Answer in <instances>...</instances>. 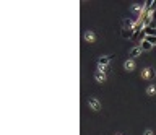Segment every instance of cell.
Segmentation results:
<instances>
[{
    "label": "cell",
    "instance_id": "cell-3",
    "mask_svg": "<svg viewBox=\"0 0 156 135\" xmlns=\"http://www.w3.org/2000/svg\"><path fill=\"white\" fill-rule=\"evenodd\" d=\"M88 104H90L91 109H94V111H101V103H99L96 98H90V99H88Z\"/></svg>",
    "mask_w": 156,
    "mask_h": 135
},
{
    "label": "cell",
    "instance_id": "cell-8",
    "mask_svg": "<svg viewBox=\"0 0 156 135\" xmlns=\"http://www.w3.org/2000/svg\"><path fill=\"white\" fill-rule=\"evenodd\" d=\"M124 67H125V70H129V72H132V70L135 69V62H133V59H129L125 63H124Z\"/></svg>",
    "mask_w": 156,
    "mask_h": 135
},
{
    "label": "cell",
    "instance_id": "cell-9",
    "mask_svg": "<svg viewBox=\"0 0 156 135\" xmlns=\"http://www.w3.org/2000/svg\"><path fill=\"white\" fill-rule=\"evenodd\" d=\"M121 34H122V38H124V39H130L135 33H133V29H129V31H127V29H122V33H121Z\"/></svg>",
    "mask_w": 156,
    "mask_h": 135
},
{
    "label": "cell",
    "instance_id": "cell-14",
    "mask_svg": "<svg viewBox=\"0 0 156 135\" xmlns=\"http://www.w3.org/2000/svg\"><path fill=\"white\" fill-rule=\"evenodd\" d=\"M119 135H122V133H119Z\"/></svg>",
    "mask_w": 156,
    "mask_h": 135
},
{
    "label": "cell",
    "instance_id": "cell-2",
    "mask_svg": "<svg viewBox=\"0 0 156 135\" xmlns=\"http://www.w3.org/2000/svg\"><path fill=\"white\" fill-rule=\"evenodd\" d=\"M142 78L143 80H151V78H154V69H151V67L143 69L142 70Z\"/></svg>",
    "mask_w": 156,
    "mask_h": 135
},
{
    "label": "cell",
    "instance_id": "cell-1",
    "mask_svg": "<svg viewBox=\"0 0 156 135\" xmlns=\"http://www.w3.org/2000/svg\"><path fill=\"white\" fill-rule=\"evenodd\" d=\"M114 59V55H104V57H99L98 60V70H101V72H109L111 70V60Z\"/></svg>",
    "mask_w": 156,
    "mask_h": 135
},
{
    "label": "cell",
    "instance_id": "cell-7",
    "mask_svg": "<svg viewBox=\"0 0 156 135\" xmlns=\"http://www.w3.org/2000/svg\"><path fill=\"white\" fill-rule=\"evenodd\" d=\"M94 78H96V80H98V81H106V73H104V72H101V70H96V72H94Z\"/></svg>",
    "mask_w": 156,
    "mask_h": 135
},
{
    "label": "cell",
    "instance_id": "cell-6",
    "mask_svg": "<svg viewBox=\"0 0 156 135\" xmlns=\"http://www.w3.org/2000/svg\"><path fill=\"white\" fill-rule=\"evenodd\" d=\"M142 52H143V51H142V47H140V46H138V47H133V49L129 52V57H130V59H135L137 55H140Z\"/></svg>",
    "mask_w": 156,
    "mask_h": 135
},
{
    "label": "cell",
    "instance_id": "cell-12",
    "mask_svg": "<svg viewBox=\"0 0 156 135\" xmlns=\"http://www.w3.org/2000/svg\"><path fill=\"white\" fill-rule=\"evenodd\" d=\"M154 91H156V90H154V86H153V85L146 88V93H148V94H154Z\"/></svg>",
    "mask_w": 156,
    "mask_h": 135
},
{
    "label": "cell",
    "instance_id": "cell-13",
    "mask_svg": "<svg viewBox=\"0 0 156 135\" xmlns=\"http://www.w3.org/2000/svg\"><path fill=\"white\" fill-rule=\"evenodd\" d=\"M143 135H153V132H151V130H146V132L143 133Z\"/></svg>",
    "mask_w": 156,
    "mask_h": 135
},
{
    "label": "cell",
    "instance_id": "cell-4",
    "mask_svg": "<svg viewBox=\"0 0 156 135\" xmlns=\"http://www.w3.org/2000/svg\"><path fill=\"white\" fill-rule=\"evenodd\" d=\"M85 39L90 42V44H91V42H94V41H96V33H94L93 29L86 31V33H85Z\"/></svg>",
    "mask_w": 156,
    "mask_h": 135
},
{
    "label": "cell",
    "instance_id": "cell-11",
    "mask_svg": "<svg viewBox=\"0 0 156 135\" xmlns=\"http://www.w3.org/2000/svg\"><path fill=\"white\" fill-rule=\"evenodd\" d=\"M140 47H142V51H150L153 46H151L150 42H146V41H142V46H140Z\"/></svg>",
    "mask_w": 156,
    "mask_h": 135
},
{
    "label": "cell",
    "instance_id": "cell-5",
    "mask_svg": "<svg viewBox=\"0 0 156 135\" xmlns=\"http://www.w3.org/2000/svg\"><path fill=\"white\" fill-rule=\"evenodd\" d=\"M122 25H124V29H133V26H135V21L132 18H124V21H122Z\"/></svg>",
    "mask_w": 156,
    "mask_h": 135
},
{
    "label": "cell",
    "instance_id": "cell-10",
    "mask_svg": "<svg viewBox=\"0 0 156 135\" xmlns=\"http://www.w3.org/2000/svg\"><path fill=\"white\" fill-rule=\"evenodd\" d=\"M145 34H146V36H156V28L146 26V28H145Z\"/></svg>",
    "mask_w": 156,
    "mask_h": 135
}]
</instances>
